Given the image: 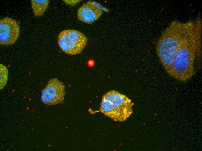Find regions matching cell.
<instances>
[{
	"label": "cell",
	"mask_w": 202,
	"mask_h": 151,
	"mask_svg": "<svg viewBox=\"0 0 202 151\" xmlns=\"http://www.w3.org/2000/svg\"><path fill=\"white\" fill-rule=\"evenodd\" d=\"M91 65H92L93 64V62L92 61H90V62H89V64H90Z\"/></svg>",
	"instance_id": "cell-10"
},
{
	"label": "cell",
	"mask_w": 202,
	"mask_h": 151,
	"mask_svg": "<svg viewBox=\"0 0 202 151\" xmlns=\"http://www.w3.org/2000/svg\"><path fill=\"white\" fill-rule=\"evenodd\" d=\"M201 21L200 16L191 21L184 33L175 55L169 75L179 81L184 82L195 73V60L201 54Z\"/></svg>",
	"instance_id": "cell-1"
},
{
	"label": "cell",
	"mask_w": 202,
	"mask_h": 151,
	"mask_svg": "<svg viewBox=\"0 0 202 151\" xmlns=\"http://www.w3.org/2000/svg\"><path fill=\"white\" fill-rule=\"evenodd\" d=\"M191 21H172L164 31L156 46L157 55L164 69L169 74L183 36Z\"/></svg>",
	"instance_id": "cell-2"
},
{
	"label": "cell",
	"mask_w": 202,
	"mask_h": 151,
	"mask_svg": "<svg viewBox=\"0 0 202 151\" xmlns=\"http://www.w3.org/2000/svg\"><path fill=\"white\" fill-rule=\"evenodd\" d=\"M64 86L57 78L50 80L42 91L41 99L48 105L63 103L64 98Z\"/></svg>",
	"instance_id": "cell-5"
},
{
	"label": "cell",
	"mask_w": 202,
	"mask_h": 151,
	"mask_svg": "<svg viewBox=\"0 0 202 151\" xmlns=\"http://www.w3.org/2000/svg\"><path fill=\"white\" fill-rule=\"evenodd\" d=\"M64 1L66 3V4L70 5L73 4H76L77 3L79 2V1H68V0H64Z\"/></svg>",
	"instance_id": "cell-9"
},
{
	"label": "cell",
	"mask_w": 202,
	"mask_h": 151,
	"mask_svg": "<svg viewBox=\"0 0 202 151\" xmlns=\"http://www.w3.org/2000/svg\"><path fill=\"white\" fill-rule=\"evenodd\" d=\"M20 28L15 20L6 17L0 21V44L4 46L14 44L18 38Z\"/></svg>",
	"instance_id": "cell-6"
},
{
	"label": "cell",
	"mask_w": 202,
	"mask_h": 151,
	"mask_svg": "<svg viewBox=\"0 0 202 151\" xmlns=\"http://www.w3.org/2000/svg\"><path fill=\"white\" fill-rule=\"evenodd\" d=\"M32 8L34 15L36 17L42 16L47 8L48 0H31Z\"/></svg>",
	"instance_id": "cell-8"
},
{
	"label": "cell",
	"mask_w": 202,
	"mask_h": 151,
	"mask_svg": "<svg viewBox=\"0 0 202 151\" xmlns=\"http://www.w3.org/2000/svg\"><path fill=\"white\" fill-rule=\"evenodd\" d=\"M133 105L131 100L126 95L112 90L103 96L100 110L115 121L123 122L132 113Z\"/></svg>",
	"instance_id": "cell-3"
},
{
	"label": "cell",
	"mask_w": 202,
	"mask_h": 151,
	"mask_svg": "<svg viewBox=\"0 0 202 151\" xmlns=\"http://www.w3.org/2000/svg\"><path fill=\"white\" fill-rule=\"evenodd\" d=\"M103 12L102 9L93 2L88 1L79 8L77 17L80 21L91 24L98 19Z\"/></svg>",
	"instance_id": "cell-7"
},
{
	"label": "cell",
	"mask_w": 202,
	"mask_h": 151,
	"mask_svg": "<svg viewBox=\"0 0 202 151\" xmlns=\"http://www.w3.org/2000/svg\"><path fill=\"white\" fill-rule=\"evenodd\" d=\"M58 42L61 48L66 53L75 55L80 53L86 47L87 38L79 31L68 29L60 33Z\"/></svg>",
	"instance_id": "cell-4"
}]
</instances>
